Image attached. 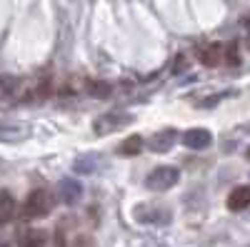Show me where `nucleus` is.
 Listing matches in <instances>:
<instances>
[{
  "label": "nucleus",
  "mask_w": 250,
  "mask_h": 247,
  "mask_svg": "<svg viewBox=\"0 0 250 247\" xmlns=\"http://www.w3.org/2000/svg\"><path fill=\"white\" fill-rule=\"evenodd\" d=\"M55 208V195L48 188H35L25 202H23V212L20 217L23 220H40V217H48Z\"/></svg>",
  "instance_id": "nucleus-1"
},
{
  "label": "nucleus",
  "mask_w": 250,
  "mask_h": 247,
  "mask_svg": "<svg viewBox=\"0 0 250 247\" xmlns=\"http://www.w3.org/2000/svg\"><path fill=\"white\" fill-rule=\"evenodd\" d=\"M180 180V170L173 168V165H160V168L150 170L148 177H145V188L150 192H168L170 188H175Z\"/></svg>",
  "instance_id": "nucleus-2"
},
{
  "label": "nucleus",
  "mask_w": 250,
  "mask_h": 247,
  "mask_svg": "<svg viewBox=\"0 0 250 247\" xmlns=\"http://www.w3.org/2000/svg\"><path fill=\"white\" fill-rule=\"evenodd\" d=\"M135 117L130 113H120V110H110V113H103L100 117L93 120V133L95 135H110L123 130L125 125H130Z\"/></svg>",
  "instance_id": "nucleus-3"
},
{
  "label": "nucleus",
  "mask_w": 250,
  "mask_h": 247,
  "mask_svg": "<svg viewBox=\"0 0 250 247\" xmlns=\"http://www.w3.org/2000/svg\"><path fill=\"white\" fill-rule=\"evenodd\" d=\"M133 217H135L138 222H155V225H163V222L170 220V212L165 210V208H160V205L143 202V205H135Z\"/></svg>",
  "instance_id": "nucleus-4"
},
{
  "label": "nucleus",
  "mask_w": 250,
  "mask_h": 247,
  "mask_svg": "<svg viewBox=\"0 0 250 247\" xmlns=\"http://www.w3.org/2000/svg\"><path fill=\"white\" fill-rule=\"evenodd\" d=\"M175 142H178V130L175 128H163V130H158V133L150 135L148 148H150V152L160 155V152H168Z\"/></svg>",
  "instance_id": "nucleus-5"
},
{
  "label": "nucleus",
  "mask_w": 250,
  "mask_h": 247,
  "mask_svg": "<svg viewBox=\"0 0 250 247\" xmlns=\"http://www.w3.org/2000/svg\"><path fill=\"white\" fill-rule=\"evenodd\" d=\"M58 197L62 205H78L83 200V185L75 177H62L58 182Z\"/></svg>",
  "instance_id": "nucleus-6"
},
{
  "label": "nucleus",
  "mask_w": 250,
  "mask_h": 247,
  "mask_svg": "<svg viewBox=\"0 0 250 247\" xmlns=\"http://www.w3.org/2000/svg\"><path fill=\"white\" fill-rule=\"evenodd\" d=\"M30 133V125L25 122H18V120H0V140L3 142H20L25 140Z\"/></svg>",
  "instance_id": "nucleus-7"
},
{
  "label": "nucleus",
  "mask_w": 250,
  "mask_h": 247,
  "mask_svg": "<svg viewBox=\"0 0 250 247\" xmlns=\"http://www.w3.org/2000/svg\"><path fill=\"white\" fill-rule=\"evenodd\" d=\"M210 142H213V135L205 128H190L183 133V145L190 150H205V148H210Z\"/></svg>",
  "instance_id": "nucleus-8"
},
{
  "label": "nucleus",
  "mask_w": 250,
  "mask_h": 247,
  "mask_svg": "<svg viewBox=\"0 0 250 247\" xmlns=\"http://www.w3.org/2000/svg\"><path fill=\"white\" fill-rule=\"evenodd\" d=\"M100 165H103V157L98 152H83L80 157H75L73 170L78 175H95L100 170Z\"/></svg>",
  "instance_id": "nucleus-9"
},
{
  "label": "nucleus",
  "mask_w": 250,
  "mask_h": 247,
  "mask_svg": "<svg viewBox=\"0 0 250 247\" xmlns=\"http://www.w3.org/2000/svg\"><path fill=\"white\" fill-rule=\"evenodd\" d=\"M225 205L230 212H243L245 208H250V185H238V188H233V192L228 195Z\"/></svg>",
  "instance_id": "nucleus-10"
},
{
  "label": "nucleus",
  "mask_w": 250,
  "mask_h": 247,
  "mask_svg": "<svg viewBox=\"0 0 250 247\" xmlns=\"http://www.w3.org/2000/svg\"><path fill=\"white\" fill-rule=\"evenodd\" d=\"M198 60L205 68H218L223 63V45L213 43V45H205L198 50Z\"/></svg>",
  "instance_id": "nucleus-11"
},
{
  "label": "nucleus",
  "mask_w": 250,
  "mask_h": 247,
  "mask_svg": "<svg viewBox=\"0 0 250 247\" xmlns=\"http://www.w3.org/2000/svg\"><path fill=\"white\" fill-rule=\"evenodd\" d=\"M15 215V197L8 190H0V228L8 225Z\"/></svg>",
  "instance_id": "nucleus-12"
},
{
  "label": "nucleus",
  "mask_w": 250,
  "mask_h": 247,
  "mask_svg": "<svg viewBox=\"0 0 250 247\" xmlns=\"http://www.w3.org/2000/svg\"><path fill=\"white\" fill-rule=\"evenodd\" d=\"M20 247H45L48 245V232L45 230H25L18 240Z\"/></svg>",
  "instance_id": "nucleus-13"
},
{
  "label": "nucleus",
  "mask_w": 250,
  "mask_h": 247,
  "mask_svg": "<svg viewBox=\"0 0 250 247\" xmlns=\"http://www.w3.org/2000/svg\"><path fill=\"white\" fill-rule=\"evenodd\" d=\"M85 93L95 100H105V97H110L113 85L105 82V80H85Z\"/></svg>",
  "instance_id": "nucleus-14"
},
{
  "label": "nucleus",
  "mask_w": 250,
  "mask_h": 247,
  "mask_svg": "<svg viewBox=\"0 0 250 247\" xmlns=\"http://www.w3.org/2000/svg\"><path fill=\"white\" fill-rule=\"evenodd\" d=\"M138 152H143V137H140V135L125 137L120 145H118V155H120V157H135Z\"/></svg>",
  "instance_id": "nucleus-15"
},
{
  "label": "nucleus",
  "mask_w": 250,
  "mask_h": 247,
  "mask_svg": "<svg viewBox=\"0 0 250 247\" xmlns=\"http://www.w3.org/2000/svg\"><path fill=\"white\" fill-rule=\"evenodd\" d=\"M223 57H225L230 65H238V43H230V45H228V55H223Z\"/></svg>",
  "instance_id": "nucleus-16"
},
{
  "label": "nucleus",
  "mask_w": 250,
  "mask_h": 247,
  "mask_svg": "<svg viewBox=\"0 0 250 247\" xmlns=\"http://www.w3.org/2000/svg\"><path fill=\"white\" fill-rule=\"evenodd\" d=\"M185 65H188V63H185V55H178V57H175V68H173V73L185 70Z\"/></svg>",
  "instance_id": "nucleus-17"
},
{
  "label": "nucleus",
  "mask_w": 250,
  "mask_h": 247,
  "mask_svg": "<svg viewBox=\"0 0 250 247\" xmlns=\"http://www.w3.org/2000/svg\"><path fill=\"white\" fill-rule=\"evenodd\" d=\"M0 88L13 90V88H15V80H13V77H0Z\"/></svg>",
  "instance_id": "nucleus-18"
},
{
  "label": "nucleus",
  "mask_w": 250,
  "mask_h": 247,
  "mask_svg": "<svg viewBox=\"0 0 250 247\" xmlns=\"http://www.w3.org/2000/svg\"><path fill=\"white\" fill-rule=\"evenodd\" d=\"M245 28H248V30H250V15H248V18H245Z\"/></svg>",
  "instance_id": "nucleus-19"
},
{
  "label": "nucleus",
  "mask_w": 250,
  "mask_h": 247,
  "mask_svg": "<svg viewBox=\"0 0 250 247\" xmlns=\"http://www.w3.org/2000/svg\"><path fill=\"white\" fill-rule=\"evenodd\" d=\"M0 247H8V242H5V240H0Z\"/></svg>",
  "instance_id": "nucleus-20"
},
{
  "label": "nucleus",
  "mask_w": 250,
  "mask_h": 247,
  "mask_svg": "<svg viewBox=\"0 0 250 247\" xmlns=\"http://www.w3.org/2000/svg\"><path fill=\"white\" fill-rule=\"evenodd\" d=\"M248 160H250V148H248Z\"/></svg>",
  "instance_id": "nucleus-21"
}]
</instances>
